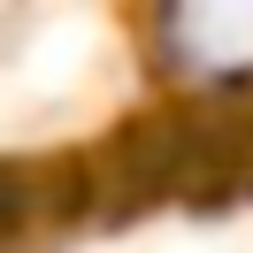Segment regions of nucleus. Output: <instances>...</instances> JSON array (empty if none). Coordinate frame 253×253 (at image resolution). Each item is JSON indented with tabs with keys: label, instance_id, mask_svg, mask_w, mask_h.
Returning <instances> with one entry per match:
<instances>
[{
	"label": "nucleus",
	"instance_id": "obj_1",
	"mask_svg": "<svg viewBox=\"0 0 253 253\" xmlns=\"http://www.w3.org/2000/svg\"><path fill=\"white\" fill-rule=\"evenodd\" d=\"M154 54L207 100H253V0H154Z\"/></svg>",
	"mask_w": 253,
	"mask_h": 253
},
{
	"label": "nucleus",
	"instance_id": "obj_2",
	"mask_svg": "<svg viewBox=\"0 0 253 253\" xmlns=\"http://www.w3.org/2000/svg\"><path fill=\"white\" fill-rule=\"evenodd\" d=\"M46 192H54V184H39L31 169H0V238L31 230V222H39V207H54Z\"/></svg>",
	"mask_w": 253,
	"mask_h": 253
}]
</instances>
